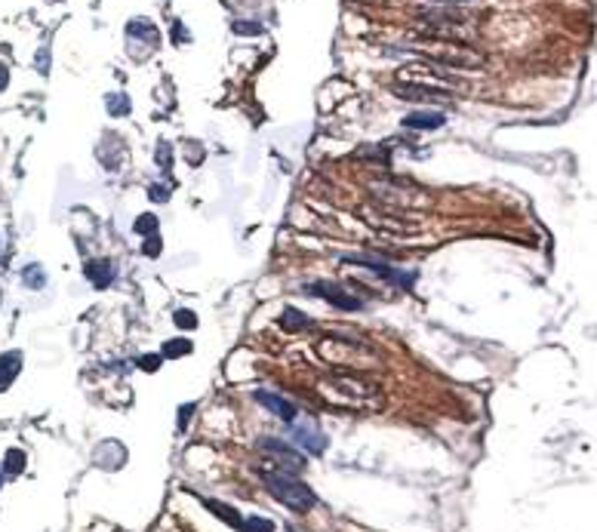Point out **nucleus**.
I'll return each mask as SVG.
<instances>
[{
	"instance_id": "obj_1",
	"label": "nucleus",
	"mask_w": 597,
	"mask_h": 532,
	"mask_svg": "<svg viewBox=\"0 0 597 532\" xmlns=\"http://www.w3.org/2000/svg\"><path fill=\"white\" fill-rule=\"evenodd\" d=\"M262 477H265L268 492H271V496L281 501V505L298 511V514H305V511H311V508L317 505L314 489L308 487V483L298 480L296 474H286V471H265Z\"/></svg>"
},
{
	"instance_id": "obj_2",
	"label": "nucleus",
	"mask_w": 597,
	"mask_h": 532,
	"mask_svg": "<svg viewBox=\"0 0 597 532\" xmlns=\"http://www.w3.org/2000/svg\"><path fill=\"white\" fill-rule=\"evenodd\" d=\"M305 293L314 298H323V302H330L335 308H345V311H357L360 308V298H354L342 283H333V280H314V283L305 286Z\"/></svg>"
},
{
	"instance_id": "obj_3",
	"label": "nucleus",
	"mask_w": 597,
	"mask_h": 532,
	"mask_svg": "<svg viewBox=\"0 0 597 532\" xmlns=\"http://www.w3.org/2000/svg\"><path fill=\"white\" fill-rule=\"evenodd\" d=\"M259 446H262V450H265V452H268V455H271V459L277 462V468H281V471H286V474H298V471L305 468V455L298 452L293 443H286V440H277V437H265V440L259 443Z\"/></svg>"
},
{
	"instance_id": "obj_4",
	"label": "nucleus",
	"mask_w": 597,
	"mask_h": 532,
	"mask_svg": "<svg viewBox=\"0 0 597 532\" xmlns=\"http://www.w3.org/2000/svg\"><path fill=\"white\" fill-rule=\"evenodd\" d=\"M293 446H302L305 452H311V455H323L326 452V434L317 428V422H311V418H302V422H293Z\"/></svg>"
},
{
	"instance_id": "obj_5",
	"label": "nucleus",
	"mask_w": 597,
	"mask_h": 532,
	"mask_svg": "<svg viewBox=\"0 0 597 532\" xmlns=\"http://www.w3.org/2000/svg\"><path fill=\"white\" fill-rule=\"evenodd\" d=\"M345 262H354V265H363V268H370L372 274L385 277V280H391V283H397V286H404V289H409V286H413V280H416V274H400L397 268H388V265H382V262H372V259L345 256Z\"/></svg>"
},
{
	"instance_id": "obj_6",
	"label": "nucleus",
	"mask_w": 597,
	"mask_h": 532,
	"mask_svg": "<svg viewBox=\"0 0 597 532\" xmlns=\"http://www.w3.org/2000/svg\"><path fill=\"white\" fill-rule=\"evenodd\" d=\"M127 37H129V43H139V40H148V46L151 50H157L161 46V31H157V25L151 22V18H133V22L127 25Z\"/></svg>"
},
{
	"instance_id": "obj_7",
	"label": "nucleus",
	"mask_w": 597,
	"mask_h": 532,
	"mask_svg": "<svg viewBox=\"0 0 597 532\" xmlns=\"http://www.w3.org/2000/svg\"><path fill=\"white\" fill-rule=\"evenodd\" d=\"M256 400L262 403L265 409H271V413L281 418V422H296L298 418V409L290 403V400H284V397H277V394H268V391H256Z\"/></svg>"
},
{
	"instance_id": "obj_8",
	"label": "nucleus",
	"mask_w": 597,
	"mask_h": 532,
	"mask_svg": "<svg viewBox=\"0 0 597 532\" xmlns=\"http://www.w3.org/2000/svg\"><path fill=\"white\" fill-rule=\"evenodd\" d=\"M83 274H87V280L96 289H108L111 283H114V268H111V262H105V259H92V262H87Z\"/></svg>"
},
{
	"instance_id": "obj_9",
	"label": "nucleus",
	"mask_w": 597,
	"mask_h": 532,
	"mask_svg": "<svg viewBox=\"0 0 597 532\" xmlns=\"http://www.w3.org/2000/svg\"><path fill=\"white\" fill-rule=\"evenodd\" d=\"M22 351H6V354H0V391H6L9 385L16 381V376L22 372Z\"/></svg>"
},
{
	"instance_id": "obj_10",
	"label": "nucleus",
	"mask_w": 597,
	"mask_h": 532,
	"mask_svg": "<svg viewBox=\"0 0 597 532\" xmlns=\"http://www.w3.org/2000/svg\"><path fill=\"white\" fill-rule=\"evenodd\" d=\"M443 124H446V117L441 111H425V108L409 111L404 117V126H409V129H441Z\"/></svg>"
},
{
	"instance_id": "obj_11",
	"label": "nucleus",
	"mask_w": 597,
	"mask_h": 532,
	"mask_svg": "<svg viewBox=\"0 0 597 532\" xmlns=\"http://www.w3.org/2000/svg\"><path fill=\"white\" fill-rule=\"evenodd\" d=\"M124 459H127L124 446H120V443H114V440L102 443L99 450H96V462H99V465H102V468H105V471H114V468H120V465H124Z\"/></svg>"
},
{
	"instance_id": "obj_12",
	"label": "nucleus",
	"mask_w": 597,
	"mask_h": 532,
	"mask_svg": "<svg viewBox=\"0 0 597 532\" xmlns=\"http://www.w3.org/2000/svg\"><path fill=\"white\" fill-rule=\"evenodd\" d=\"M105 108L111 117H127L133 111V102H129L127 92H108L105 96Z\"/></svg>"
},
{
	"instance_id": "obj_13",
	"label": "nucleus",
	"mask_w": 597,
	"mask_h": 532,
	"mask_svg": "<svg viewBox=\"0 0 597 532\" xmlns=\"http://www.w3.org/2000/svg\"><path fill=\"white\" fill-rule=\"evenodd\" d=\"M281 326H284V330H290V332H298V330H308V326H311V317L296 311V308H286L284 317H281Z\"/></svg>"
},
{
	"instance_id": "obj_14",
	"label": "nucleus",
	"mask_w": 597,
	"mask_h": 532,
	"mask_svg": "<svg viewBox=\"0 0 597 532\" xmlns=\"http://www.w3.org/2000/svg\"><path fill=\"white\" fill-rule=\"evenodd\" d=\"M22 283H25L28 289H43V286H46V268H41L37 262L25 265V268H22Z\"/></svg>"
},
{
	"instance_id": "obj_15",
	"label": "nucleus",
	"mask_w": 597,
	"mask_h": 532,
	"mask_svg": "<svg viewBox=\"0 0 597 532\" xmlns=\"http://www.w3.org/2000/svg\"><path fill=\"white\" fill-rule=\"evenodd\" d=\"M207 508H210L216 517L225 520L228 526H235V529H240V523H244V517H237V511L231 508V505H222V501H207Z\"/></svg>"
},
{
	"instance_id": "obj_16",
	"label": "nucleus",
	"mask_w": 597,
	"mask_h": 532,
	"mask_svg": "<svg viewBox=\"0 0 597 532\" xmlns=\"http://www.w3.org/2000/svg\"><path fill=\"white\" fill-rule=\"evenodd\" d=\"M185 354H191V342L188 339H170V342H163V348H161V357H185Z\"/></svg>"
},
{
	"instance_id": "obj_17",
	"label": "nucleus",
	"mask_w": 597,
	"mask_h": 532,
	"mask_svg": "<svg viewBox=\"0 0 597 532\" xmlns=\"http://www.w3.org/2000/svg\"><path fill=\"white\" fill-rule=\"evenodd\" d=\"M400 99H437V96H446L443 89H431V87H397Z\"/></svg>"
},
{
	"instance_id": "obj_18",
	"label": "nucleus",
	"mask_w": 597,
	"mask_h": 532,
	"mask_svg": "<svg viewBox=\"0 0 597 532\" xmlns=\"http://www.w3.org/2000/svg\"><path fill=\"white\" fill-rule=\"evenodd\" d=\"M240 532H274V523L268 517H244V523H240Z\"/></svg>"
},
{
	"instance_id": "obj_19",
	"label": "nucleus",
	"mask_w": 597,
	"mask_h": 532,
	"mask_svg": "<svg viewBox=\"0 0 597 532\" xmlns=\"http://www.w3.org/2000/svg\"><path fill=\"white\" fill-rule=\"evenodd\" d=\"M25 468V452L22 450H6L4 455V471L6 474H22Z\"/></svg>"
},
{
	"instance_id": "obj_20",
	"label": "nucleus",
	"mask_w": 597,
	"mask_h": 532,
	"mask_svg": "<svg viewBox=\"0 0 597 532\" xmlns=\"http://www.w3.org/2000/svg\"><path fill=\"white\" fill-rule=\"evenodd\" d=\"M136 234H142V237H148V234H157V216L154 212H145V216H139L136 219Z\"/></svg>"
},
{
	"instance_id": "obj_21",
	"label": "nucleus",
	"mask_w": 597,
	"mask_h": 532,
	"mask_svg": "<svg viewBox=\"0 0 597 532\" xmlns=\"http://www.w3.org/2000/svg\"><path fill=\"white\" fill-rule=\"evenodd\" d=\"M173 323L179 326V330H194V326H198V314L188 311V308H179V311L173 314Z\"/></svg>"
},
{
	"instance_id": "obj_22",
	"label": "nucleus",
	"mask_w": 597,
	"mask_h": 532,
	"mask_svg": "<svg viewBox=\"0 0 597 532\" xmlns=\"http://www.w3.org/2000/svg\"><path fill=\"white\" fill-rule=\"evenodd\" d=\"M34 68H37V74H41V77H46V74H50V46H41V50H37V59H34Z\"/></svg>"
},
{
	"instance_id": "obj_23",
	"label": "nucleus",
	"mask_w": 597,
	"mask_h": 532,
	"mask_svg": "<svg viewBox=\"0 0 597 532\" xmlns=\"http://www.w3.org/2000/svg\"><path fill=\"white\" fill-rule=\"evenodd\" d=\"M157 166H161V170H170V166H173V148H170V142H157Z\"/></svg>"
},
{
	"instance_id": "obj_24",
	"label": "nucleus",
	"mask_w": 597,
	"mask_h": 532,
	"mask_svg": "<svg viewBox=\"0 0 597 532\" xmlns=\"http://www.w3.org/2000/svg\"><path fill=\"white\" fill-rule=\"evenodd\" d=\"M142 253H145L148 259H157V256H161V237H157V234H148L145 244H142Z\"/></svg>"
},
{
	"instance_id": "obj_25",
	"label": "nucleus",
	"mask_w": 597,
	"mask_h": 532,
	"mask_svg": "<svg viewBox=\"0 0 597 532\" xmlns=\"http://www.w3.org/2000/svg\"><path fill=\"white\" fill-rule=\"evenodd\" d=\"M161 360H163L161 354H148V357L139 360V369H142V372H157V369H161Z\"/></svg>"
},
{
	"instance_id": "obj_26",
	"label": "nucleus",
	"mask_w": 597,
	"mask_h": 532,
	"mask_svg": "<svg viewBox=\"0 0 597 532\" xmlns=\"http://www.w3.org/2000/svg\"><path fill=\"white\" fill-rule=\"evenodd\" d=\"M151 200L157 203H163V200H170V191L163 188V185H151Z\"/></svg>"
},
{
	"instance_id": "obj_27",
	"label": "nucleus",
	"mask_w": 597,
	"mask_h": 532,
	"mask_svg": "<svg viewBox=\"0 0 597 532\" xmlns=\"http://www.w3.org/2000/svg\"><path fill=\"white\" fill-rule=\"evenodd\" d=\"M235 31L237 34H259V31H262V25H244V22H237Z\"/></svg>"
},
{
	"instance_id": "obj_28",
	"label": "nucleus",
	"mask_w": 597,
	"mask_h": 532,
	"mask_svg": "<svg viewBox=\"0 0 597 532\" xmlns=\"http://www.w3.org/2000/svg\"><path fill=\"white\" fill-rule=\"evenodd\" d=\"M6 87H9V68H6L4 62H0V92H4Z\"/></svg>"
},
{
	"instance_id": "obj_29",
	"label": "nucleus",
	"mask_w": 597,
	"mask_h": 532,
	"mask_svg": "<svg viewBox=\"0 0 597 532\" xmlns=\"http://www.w3.org/2000/svg\"><path fill=\"white\" fill-rule=\"evenodd\" d=\"M188 161H191V163H200V161H203V148H191V151H188Z\"/></svg>"
},
{
	"instance_id": "obj_30",
	"label": "nucleus",
	"mask_w": 597,
	"mask_h": 532,
	"mask_svg": "<svg viewBox=\"0 0 597 532\" xmlns=\"http://www.w3.org/2000/svg\"><path fill=\"white\" fill-rule=\"evenodd\" d=\"M0 262H4V240H0Z\"/></svg>"
},
{
	"instance_id": "obj_31",
	"label": "nucleus",
	"mask_w": 597,
	"mask_h": 532,
	"mask_svg": "<svg viewBox=\"0 0 597 532\" xmlns=\"http://www.w3.org/2000/svg\"><path fill=\"white\" fill-rule=\"evenodd\" d=\"M0 487H4V468H0Z\"/></svg>"
},
{
	"instance_id": "obj_32",
	"label": "nucleus",
	"mask_w": 597,
	"mask_h": 532,
	"mask_svg": "<svg viewBox=\"0 0 597 532\" xmlns=\"http://www.w3.org/2000/svg\"><path fill=\"white\" fill-rule=\"evenodd\" d=\"M50 4H59V0H50Z\"/></svg>"
}]
</instances>
